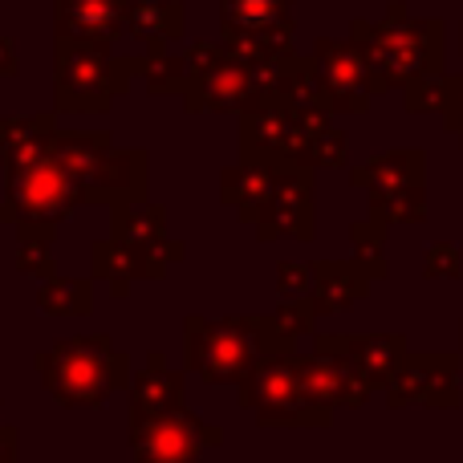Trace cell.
<instances>
[{
	"label": "cell",
	"instance_id": "26",
	"mask_svg": "<svg viewBox=\"0 0 463 463\" xmlns=\"http://www.w3.org/2000/svg\"><path fill=\"white\" fill-rule=\"evenodd\" d=\"M383 232L386 224L383 220H362V224H354V256H358V269H366V277H383L386 264H383Z\"/></svg>",
	"mask_w": 463,
	"mask_h": 463
},
{
	"label": "cell",
	"instance_id": "8",
	"mask_svg": "<svg viewBox=\"0 0 463 463\" xmlns=\"http://www.w3.org/2000/svg\"><path fill=\"white\" fill-rule=\"evenodd\" d=\"M203 443H216V431L203 427L184 407L163 411V415L130 419V448L135 463H195Z\"/></svg>",
	"mask_w": 463,
	"mask_h": 463
},
{
	"label": "cell",
	"instance_id": "1",
	"mask_svg": "<svg viewBox=\"0 0 463 463\" xmlns=\"http://www.w3.org/2000/svg\"><path fill=\"white\" fill-rule=\"evenodd\" d=\"M53 143V138H49ZM33 146V151L0 159L5 187H0V224H13L16 240L45 236L53 240L57 228L81 208V187L70 171L57 163L53 146Z\"/></svg>",
	"mask_w": 463,
	"mask_h": 463
},
{
	"label": "cell",
	"instance_id": "17",
	"mask_svg": "<svg viewBox=\"0 0 463 463\" xmlns=\"http://www.w3.org/2000/svg\"><path fill=\"white\" fill-rule=\"evenodd\" d=\"M179 394H184L179 374L175 370H167V358H163V354H151V358H146V370H138L135 374V391H130V419H146V415L175 411Z\"/></svg>",
	"mask_w": 463,
	"mask_h": 463
},
{
	"label": "cell",
	"instance_id": "30",
	"mask_svg": "<svg viewBox=\"0 0 463 463\" xmlns=\"http://www.w3.org/2000/svg\"><path fill=\"white\" fill-rule=\"evenodd\" d=\"M427 277H459V248L448 240L427 248Z\"/></svg>",
	"mask_w": 463,
	"mask_h": 463
},
{
	"label": "cell",
	"instance_id": "18",
	"mask_svg": "<svg viewBox=\"0 0 463 463\" xmlns=\"http://www.w3.org/2000/svg\"><path fill=\"white\" fill-rule=\"evenodd\" d=\"M272 175H277V167H264V163H248V159L232 163L224 175H220V200H224L228 208H236L240 220L252 224L260 203L269 200Z\"/></svg>",
	"mask_w": 463,
	"mask_h": 463
},
{
	"label": "cell",
	"instance_id": "2",
	"mask_svg": "<svg viewBox=\"0 0 463 463\" xmlns=\"http://www.w3.org/2000/svg\"><path fill=\"white\" fill-rule=\"evenodd\" d=\"M350 41L366 61L378 94L443 73V24L411 21L402 5L386 8L383 21H354Z\"/></svg>",
	"mask_w": 463,
	"mask_h": 463
},
{
	"label": "cell",
	"instance_id": "4",
	"mask_svg": "<svg viewBox=\"0 0 463 463\" xmlns=\"http://www.w3.org/2000/svg\"><path fill=\"white\" fill-rule=\"evenodd\" d=\"M130 81L135 57L90 41H53V114H106Z\"/></svg>",
	"mask_w": 463,
	"mask_h": 463
},
{
	"label": "cell",
	"instance_id": "24",
	"mask_svg": "<svg viewBox=\"0 0 463 463\" xmlns=\"http://www.w3.org/2000/svg\"><path fill=\"white\" fill-rule=\"evenodd\" d=\"M135 78L143 81L146 94L155 98H167V94H179L184 98L187 90V61L184 53H167V49H159V53H143L135 57Z\"/></svg>",
	"mask_w": 463,
	"mask_h": 463
},
{
	"label": "cell",
	"instance_id": "16",
	"mask_svg": "<svg viewBox=\"0 0 463 463\" xmlns=\"http://www.w3.org/2000/svg\"><path fill=\"white\" fill-rule=\"evenodd\" d=\"M187 33L184 0H130L127 8V37H135L146 53H159L171 41Z\"/></svg>",
	"mask_w": 463,
	"mask_h": 463
},
{
	"label": "cell",
	"instance_id": "15",
	"mask_svg": "<svg viewBox=\"0 0 463 463\" xmlns=\"http://www.w3.org/2000/svg\"><path fill=\"white\" fill-rule=\"evenodd\" d=\"M90 264H94V277L110 285L114 297H127L130 280H159L163 272H167V260L135 252V248L118 244V240H98V244L90 248Z\"/></svg>",
	"mask_w": 463,
	"mask_h": 463
},
{
	"label": "cell",
	"instance_id": "5",
	"mask_svg": "<svg viewBox=\"0 0 463 463\" xmlns=\"http://www.w3.org/2000/svg\"><path fill=\"white\" fill-rule=\"evenodd\" d=\"M187 366L208 383H244L256 370L260 354L269 350V334H280L277 321L264 317H224L203 321L187 317L184 326Z\"/></svg>",
	"mask_w": 463,
	"mask_h": 463
},
{
	"label": "cell",
	"instance_id": "25",
	"mask_svg": "<svg viewBox=\"0 0 463 463\" xmlns=\"http://www.w3.org/2000/svg\"><path fill=\"white\" fill-rule=\"evenodd\" d=\"M345 146H350V138L342 135L337 127H317L309 138L301 143V155H297V167L313 171V167H342L345 163Z\"/></svg>",
	"mask_w": 463,
	"mask_h": 463
},
{
	"label": "cell",
	"instance_id": "22",
	"mask_svg": "<svg viewBox=\"0 0 463 463\" xmlns=\"http://www.w3.org/2000/svg\"><path fill=\"white\" fill-rule=\"evenodd\" d=\"M37 305L49 317H86L94 309V280L86 277H49L37 288Z\"/></svg>",
	"mask_w": 463,
	"mask_h": 463
},
{
	"label": "cell",
	"instance_id": "11",
	"mask_svg": "<svg viewBox=\"0 0 463 463\" xmlns=\"http://www.w3.org/2000/svg\"><path fill=\"white\" fill-rule=\"evenodd\" d=\"M130 0H53V29L61 41L110 45L127 37Z\"/></svg>",
	"mask_w": 463,
	"mask_h": 463
},
{
	"label": "cell",
	"instance_id": "6",
	"mask_svg": "<svg viewBox=\"0 0 463 463\" xmlns=\"http://www.w3.org/2000/svg\"><path fill=\"white\" fill-rule=\"evenodd\" d=\"M329 122V110H293V106H264L240 114V159L264 167H297L301 143Z\"/></svg>",
	"mask_w": 463,
	"mask_h": 463
},
{
	"label": "cell",
	"instance_id": "7",
	"mask_svg": "<svg viewBox=\"0 0 463 463\" xmlns=\"http://www.w3.org/2000/svg\"><path fill=\"white\" fill-rule=\"evenodd\" d=\"M309 61H313V73H317V86H321L329 114L334 110L358 114L370 106V98H378V86L370 78L362 53L354 49V41H334V37L313 41Z\"/></svg>",
	"mask_w": 463,
	"mask_h": 463
},
{
	"label": "cell",
	"instance_id": "20",
	"mask_svg": "<svg viewBox=\"0 0 463 463\" xmlns=\"http://www.w3.org/2000/svg\"><path fill=\"white\" fill-rule=\"evenodd\" d=\"M366 269L358 264H313V309H345L366 293Z\"/></svg>",
	"mask_w": 463,
	"mask_h": 463
},
{
	"label": "cell",
	"instance_id": "21",
	"mask_svg": "<svg viewBox=\"0 0 463 463\" xmlns=\"http://www.w3.org/2000/svg\"><path fill=\"white\" fill-rule=\"evenodd\" d=\"M49 146H53L57 163H61V167L70 171V175L78 179V187H81L90 171L98 167V159L114 146V138L106 135V130H61L57 127V135H53V143Z\"/></svg>",
	"mask_w": 463,
	"mask_h": 463
},
{
	"label": "cell",
	"instance_id": "14",
	"mask_svg": "<svg viewBox=\"0 0 463 463\" xmlns=\"http://www.w3.org/2000/svg\"><path fill=\"white\" fill-rule=\"evenodd\" d=\"M423 151H415V146H402V151H386V155H374L370 163H362V167L350 171L354 187H362V192L370 195V208L383 200H394V195L411 192V187H423Z\"/></svg>",
	"mask_w": 463,
	"mask_h": 463
},
{
	"label": "cell",
	"instance_id": "9",
	"mask_svg": "<svg viewBox=\"0 0 463 463\" xmlns=\"http://www.w3.org/2000/svg\"><path fill=\"white\" fill-rule=\"evenodd\" d=\"M256 236L277 240V236H313V175L305 167H277L269 187V200L256 212Z\"/></svg>",
	"mask_w": 463,
	"mask_h": 463
},
{
	"label": "cell",
	"instance_id": "31",
	"mask_svg": "<svg viewBox=\"0 0 463 463\" xmlns=\"http://www.w3.org/2000/svg\"><path fill=\"white\" fill-rule=\"evenodd\" d=\"M21 73V57H16V41L0 33V81Z\"/></svg>",
	"mask_w": 463,
	"mask_h": 463
},
{
	"label": "cell",
	"instance_id": "10",
	"mask_svg": "<svg viewBox=\"0 0 463 463\" xmlns=\"http://www.w3.org/2000/svg\"><path fill=\"white\" fill-rule=\"evenodd\" d=\"M81 200L110 203V208L146 200V151H138V146H127V151L110 146L98 159V167L86 175V184H81Z\"/></svg>",
	"mask_w": 463,
	"mask_h": 463
},
{
	"label": "cell",
	"instance_id": "23",
	"mask_svg": "<svg viewBox=\"0 0 463 463\" xmlns=\"http://www.w3.org/2000/svg\"><path fill=\"white\" fill-rule=\"evenodd\" d=\"M53 135H57V114L53 110L8 114V118H0V159L33 151V146H45Z\"/></svg>",
	"mask_w": 463,
	"mask_h": 463
},
{
	"label": "cell",
	"instance_id": "3",
	"mask_svg": "<svg viewBox=\"0 0 463 463\" xmlns=\"http://www.w3.org/2000/svg\"><path fill=\"white\" fill-rule=\"evenodd\" d=\"M41 386L61 407H102L130 378V358L106 334H73L37 354Z\"/></svg>",
	"mask_w": 463,
	"mask_h": 463
},
{
	"label": "cell",
	"instance_id": "19",
	"mask_svg": "<svg viewBox=\"0 0 463 463\" xmlns=\"http://www.w3.org/2000/svg\"><path fill=\"white\" fill-rule=\"evenodd\" d=\"M293 0H220V29L224 37H252V33L285 29Z\"/></svg>",
	"mask_w": 463,
	"mask_h": 463
},
{
	"label": "cell",
	"instance_id": "27",
	"mask_svg": "<svg viewBox=\"0 0 463 463\" xmlns=\"http://www.w3.org/2000/svg\"><path fill=\"white\" fill-rule=\"evenodd\" d=\"M16 269L33 280H49L57 277V264H53V240L45 236H24L16 244Z\"/></svg>",
	"mask_w": 463,
	"mask_h": 463
},
{
	"label": "cell",
	"instance_id": "29",
	"mask_svg": "<svg viewBox=\"0 0 463 463\" xmlns=\"http://www.w3.org/2000/svg\"><path fill=\"white\" fill-rule=\"evenodd\" d=\"M277 280H280V293L285 301H305V293H313V264H280L277 269Z\"/></svg>",
	"mask_w": 463,
	"mask_h": 463
},
{
	"label": "cell",
	"instance_id": "12",
	"mask_svg": "<svg viewBox=\"0 0 463 463\" xmlns=\"http://www.w3.org/2000/svg\"><path fill=\"white\" fill-rule=\"evenodd\" d=\"M252 81H248V65L224 49L216 65H208L203 73H195L184 90V106L192 114H240L248 106Z\"/></svg>",
	"mask_w": 463,
	"mask_h": 463
},
{
	"label": "cell",
	"instance_id": "32",
	"mask_svg": "<svg viewBox=\"0 0 463 463\" xmlns=\"http://www.w3.org/2000/svg\"><path fill=\"white\" fill-rule=\"evenodd\" d=\"M0 463H16V431L0 419Z\"/></svg>",
	"mask_w": 463,
	"mask_h": 463
},
{
	"label": "cell",
	"instance_id": "28",
	"mask_svg": "<svg viewBox=\"0 0 463 463\" xmlns=\"http://www.w3.org/2000/svg\"><path fill=\"white\" fill-rule=\"evenodd\" d=\"M439 118L448 122V130H456L463 138V78H448L443 73V86H439Z\"/></svg>",
	"mask_w": 463,
	"mask_h": 463
},
{
	"label": "cell",
	"instance_id": "13",
	"mask_svg": "<svg viewBox=\"0 0 463 463\" xmlns=\"http://www.w3.org/2000/svg\"><path fill=\"white\" fill-rule=\"evenodd\" d=\"M114 212V228H110V240L118 244L135 248V252H146V256H159V260H184V244L179 240H167V212L159 203H122V208H110Z\"/></svg>",
	"mask_w": 463,
	"mask_h": 463
}]
</instances>
